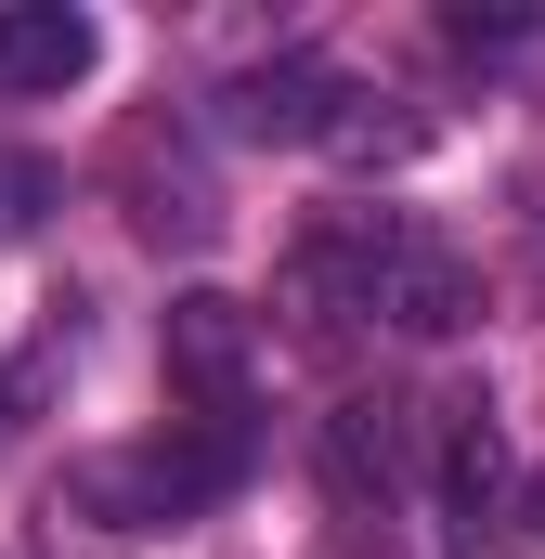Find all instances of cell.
<instances>
[{
	"label": "cell",
	"instance_id": "6da1fadb",
	"mask_svg": "<svg viewBox=\"0 0 545 559\" xmlns=\"http://www.w3.org/2000/svg\"><path fill=\"white\" fill-rule=\"evenodd\" d=\"M247 417H169L156 442H118V455H92L78 468V508L105 521V534H169V521H208L234 481H247Z\"/></svg>",
	"mask_w": 545,
	"mask_h": 559
},
{
	"label": "cell",
	"instance_id": "7a4b0ae2",
	"mask_svg": "<svg viewBox=\"0 0 545 559\" xmlns=\"http://www.w3.org/2000/svg\"><path fill=\"white\" fill-rule=\"evenodd\" d=\"M156 365H169V391H182L195 417H247V378H261V312H247V299H221V286H182V299H169Z\"/></svg>",
	"mask_w": 545,
	"mask_h": 559
},
{
	"label": "cell",
	"instance_id": "3957f363",
	"mask_svg": "<svg viewBox=\"0 0 545 559\" xmlns=\"http://www.w3.org/2000/svg\"><path fill=\"white\" fill-rule=\"evenodd\" d=\"M364 312H377V325H403V338H455V325L481 312V274H468V261H455L428 222H403V209H390V222H377V274H364Z\"/></svg>",
	"mask_w": 545,
	"mask_h": 559
},
{
	"label": "cell",
	"instance_id": "277c9868",
	"mask_svg": "<svg viewBox=\"0 0 545 559\" xmlns=\"http://www.w3.org/2000/svg\"><path fill=\"white\" fill-rule=\"evenodd\" d=\"M338 105H351V79H338L325 52H272L247 79H221V131L234 143H325Z\"/></svg>",
	"mask_w": 545,
	"mask_h": 559
},
{
	"label": "cell",
	"instance_id": "5b68a950",
	"mask_svg": "<svg viewBox=\"0 0 545 559\" xmlns=\"http://www.w3.org/2000/svg\"><path fill=\"white\" fill-rule=\"evenodd\" d=\"M92 52H105V26L78 0H0V105L13 92H78Z\"/></svg>",
	"mask_w": 545,
	"mask_h": 559
},
{
	"label": "cell",
	"instance_id": "8992f818",
	"mask_svg": "<svg viewBox=\"0 0 545 559\" xmlns=\"http://www.w3.org/2000/svg\"><path fill=\"white\" fill-rule=\"evenodd\" d=\"M118 195H131V222H143V235H182V248L221 222L208 169H195V156H182L169 131H131V143H118Z\"/></svg>",
	"mask_w": 545,
	"mask_h": 559
},
{
	"label": "cell",
	"instance_id": "52a82bcc",
	"mask_svg": "<svg viewBox=\"0 0 545 559\" xmlns=\"http://www.w3.org/2000/svg\"><path fill=\"white\" fill-rule=\"evenodd\" d=\"M428 429H441V508H455V521H494V508H507V442H494V404H481V391H455Z\"/></svg>",
	"mask_w": 545,
	"mask_h": 559
},
{
	"label": "cell",
	"instance_id": "ba28073f",
	"mask_svg": "<svg viewBox=\"0 0 545 559\" xmlns=\"http://www.w3.org/2000/svg\"><path fill=\"white\" fill-rule=\"evenodd\" d=\"M325 481H338L351 508L403 481V442H390V404H338V417H325Z\"/></svg>",
	"mask_w": 545,
	"mask_h": 559
},
{
	"label": "cell",
	"instance_id": "9c48e42d",
	"mask_svg": "<svg viewBox=\"0 0 545 559\" xmlns=\"http://www.w3.org/2000/svg\"><path fill=\"white\" fill-rule=\"evenodd\" d=\"M39 209H52V169L39 156H0V235H26Z\"/></svg>",
	"mask_w": 545,
	"mask_h": 559
},
{
	"label": "cell",
	"instance_id": "30bf717a",
	"mask_svg": "<svg viewBox=\"0 0 545 559\" xmlns=\"http://www.w3.org/2000/svg\"><path fill=\"white\" fill-rule=\"evenodd\" d=\"M494 521H507L520 547H545V468H533V481H520V495H507V508H494Z\"/></svg>",
	"mask_w": 545,
	"mask_h": 559
}]
</instances>
